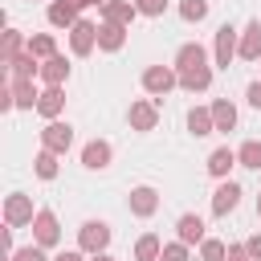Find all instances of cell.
Masks as SVG:
<instances>
[{
	"label": "cell",
	"mask_w": 261,
	"mask_h": 261,
	"mask_svg": "<svg viewBox=\"0 0 261 261\" xmlns=\"http://www.w3.org/2000/svg\"><path fill=\"white\" fill-rule=\"evenodd\" d=\"M200 261H228V249L220 241H200Z\"/></svg>",
	"instance_id": "28"
},
{
	"label": "cell",
	"mask_w": 261,
	"mask_h": 261,
	"mask_svg": "<svg viewBox=\"0 0 261 261\" xmlns=\"http://www.w3.org/2000/svg\"><path fill=\"white\" fill-rule=\"evenodd\" d=\"M232 163H237V151H228V147H216V151L208 155V171H212V175H228Z\"/></svg>",
	"instance_id": "17"
},
{
	"label": "cell",
	"mask_w": 261,
	"mask_h": 261,
	"mask_svg": "<svg viewBox=\"0 0 261 261\" xmlns=\"http://www.w3.org/2000/svg\"><path fill=\"white\" fill-rule=\"evenodd\" d=\"M4 220L12 224V228H20V224H29L33 220V204L16 192V196H8V204H4Z\"/></svg>",
	"instance_id": "7"
},
{
	"label": "cell",
	"mask_w": 261,
	"mask_h": 261,
	"mask_svg": "<svg viewBox=\"0 0 261 261\" xmlns=\"http://www.w3.org/2000/svg\"><path fill=\"white\" fill-rule=\"evenodd\" d=\"M94 261H114V257H106V253H94Z\"/></svg>",
	"instance_id": "39"
},
{
	"label": "cell",
	"mask_w": 261,
	"mask_h": 261,
	"mask_svg": "<svg viewBox=\"0 0 261 261\" xmlns=\"http://www.w3.org/2000/svg\"><path fill=\"white\" fill-rule=\"evenodd\" d=\"M188 130H192V135H212V130H216V122H212V110H200V106H192V110H188Z\"/></svg>",
	"instance_id": "15"
},
{
	"label": "cell",
	"mask_w": 261,
	"mask_h": 261,
	"mask_svg": "<svg viewBox=\"0 0 261 261\" xmlns=\"http://www.w3.org/2000/svg\"><path fill=\"white\" fill-rule=\"evenodd\" d=\"M179 16L184 20H204L208 16V0H184L179 4Z\"/></svg>",
	"instance_id": "27"
},
{
	"label": "cell",
	"mask_w": 261,
	"mask_h": 261,
	"mask_svg": "<svg viewBox=\"0 0 261 261\" xmlns=\"http://www.w3.org/2000/svg\"><path fill=\"white\" fill-rule=\"evenodd\" d=\"M249 106H257V110H261V82H253V86H249Z\"/></svg>",
	"instance_id": "36"
},
{
	"label": "cell",
	"mask_w": 261,
	"mask_h": 261,
	"mask_svg": "<svg viewBox=\"0 0 261 261\" xmlns=\"http://www.w3.org/2000/svg\"><path fill=\"white\" fill-rule=\"evenodd\" d=\"M12 261H49V257H45L41 249H16V253H12Z\"/></svg>",
	"instance_id": "33"
},
{
	"label": "cell",
	"mask_w": 261,
	"mask_h": 261,
	"mask_svg": "<svg viewBox=\"0 0 261 261\" xmlns=\"http://www.w3.org/2000/svg\"><path fill=\"white\" fill-rule=\"evenodd\" d=\"M212 122H216V130H232L237 126V110H232L228 98H216L212 102Z\"/></svg>",
	"instance_id": "13"
},
{
	"label": "cell",
	"mask_w": 261,
	"mask_h": 261,
	"mask_svg": "<svg viewBox=\"0 0 261 261\" xmlns=\"http://www.w3.org/2000/svg\"><path fill=\"white\" fill-rule=\"evenodd\" d=\"M98 45H102L106 53L122 49V24H102V29H98Z\"/></svg>",
	"instance_id": "21"
},
{
	"label": "cell",
	"mask_w": 261,
	"mask_h": 261,
	"mask_svg": "<svg viewBox=\"0 0 261 261\" xmlns=\"http://www.w3.org/2000/svg\"><path fill=\"white\" fill-rule=\"evenodd\" d=\"M29 53H33V57H45V61H49V57H57V53H53V37H49V33L33 37V41H29Z\"/></svg>",
	"instance_id": "26"
},
{
	"label": "cell",
	"mask_w": 261,
	"mask_h": 261,
	"mask_svg": "<svg viewBox=\"0 0 261 261\" xmlns=\"http://www.w3.org/2000/svg\"><path fill=\"white\" fill-rule=\"evenodd\" d=\"M53 261H82V257H77V253H57Z\"/></svg>",
	"instance_id": "38"
},
{
	"label": "cell",
	"mask_w": 261,
	"mask_h": 261,
	"mask_svg": "<svg viewBox=\"0 0 261 261\" xmlns=\"http://www.w3.org/2000/svg\"><path fill=\"white\" fill-rule=\"evenodd\" d=\"M241 57H261V20H249L245 29V41H241Z\"/></svg>",
	"instance_id": "16"
},
{
	"label": "cell",
	"mask_w": 261,
	"mask_h": 261,
	"mask_svg": "<svg viewBox=\"0 0 261 261\" xmlns=\"http://www.w3.org/2000/svg\"><path fill=\"white\" fill-rule=\"evenodd\" d=\"M175 69H179V86H184V90H192V94L208 90V82H212L208 53H204V45H196V41H188V45L175 53Z\"/></svg>",
	"instance_id": "1"
},
{
	"label": "cell",
	"mask_w": 261,
	"mask_h": 261,
	"mask_svg": "<svg viewBox=\"0 0 261 261\" xmlns=\"http://www.w3.org/2000/svg\"><path fill=\"white\" fill-rule=\"evenodd\" d=\"M4 49H8V57H16V49H20V37H16V33H8V41H4Z\"/></svg>",
	"instance_id": "37"
},
{
	"label": "cell",
	"mask_w": 261,
	"mask_h": 261,
	"mask_svg": "<svg viewBox=\"0 0 261 261\" xmlns=\"http://www.w3.org/2000/svg\"><path fill=\"white\" fill-rule=\"evenodd\" d=\"M245 249H249V257H253V261H261V237H249V245H245Z\"/></svg>",
	"instance_id": "35"
},
{
	"label": "cell",
	"mask_w": 261,
	"mask_h": 261,
	"mask_svg": "<svg viewBox=\"0 0 261 261\" xmlns=\"http://www.w3.org/2000/svg\"><path fill=\"white\" fill-rule=\"evenodd\" d=\"M257 216H261V192H257Z\"/></svg>",
	"instance_id": "40"
},
{
	"label": "cell",
	"mask_w": 261,
	"mask_h": 261,
	"mask_svg": "<svg viewBox=\"0 0 261 261\" xmlns=\"http://www.w3.org/2000/svg\"><path fill=\"white\" fill-rule=\"evenodd\" d=\"M228 261H253L245 245H228Z\"/></svg>",
	"instance_id": "34"
},
{
	"label": "cell",
	"mask_w": 261,
	"mask_h": 261,
	"mask_svg": "<svg viewBox=\"0 0 261 261\" xmlns=\"http://www.w3.org/2000/svg\"><path fill=\"white\" fill-rule=\"evenodd\" d=\"M135 257H139V261H155V257H163V245H159V237H155V232L139 237V245H135Z\"/></svg>",
	"instance_id": "20"
},
{
	"label": "cell",
	"mask_w": 261,
	"mask_h": 261,
	"mask_svg": "<svg viewBox=\"0 0 261 261\" xmlns=\"http://www.w3.org/2000/svg\"><path fill=\"white\" fill-rule=\"evenodd\" d=\"M12 102H16V106H24V110L37 102V94H33V82H29V77H16V82H12Z\"/></svg>",
	"instance_id": "23"
},
{
	"label": "cell",
	"mask_w": 261,
	"mask_h": 261,
	"mask_svg": "<svg viewBox=\"0 0 261 261\" xmlns=\"http://www.w3.org/2000/svg\"><path fill=\"white\" fill-rule=\"evenodd\" d=\"M237 163H241V167H261V143H257V139L241 143V151H237Z\"/></svg>",
	"instance_id": "25"
},
{
	"label": "cell",
	"mask_w": 261,
	"mask_h": 261,
	"mask_svg": "<svg viewBox=\"0 0 261 261\" xmlns=\"http://www.w3.org/2000/svg\"><path fill=\"white\" fill-rule=\"evenodd\" d=\"M155 208H159V192L155 188H135L130 192V212L135 216H151Z\"/></svg>",
	"instance_id": "9"
},
{
	"label": "cell",
	"mask_w": 261,
	"mask_h": 261,
	"mask_svg": "<svg viewBox=\"0 0 261 261\" xmlns=\"http://www.w3.org/2000/svg\"><path fill=\"white\" fill-rule=\"evenodd\" d=\"M106 245H110V224L86 220V224H82V249H86V253H106Z\"/></svg>",
	"instance_id": "3"
},
{
	"label": "cell",
	"mask_w": 261,
	"mask_h": 261,
	"mask_svg": "<svg viewBox=\"0 0 261 261\" xmlns=\"http://www.w3.org/2000/svg\"><path fill=\"white\" fill-rule=\"evenodd\" d=\"M175 82H179V73H171L167 65H151V69H143V86H147L151 94H167Z\"/></svg>",
	"instance_id": "5"
},
{
	"label": "cell",
	"mask_w": 261,
	"mask_h": 261,
	"mask_svg": "<svg viewBox=\"0 0 261 261\" xmlns=\"http://www.w3.org/2000/svg\"><path fill=\"white\" fill-rule=\"evenodd\" d=\"M12 65H16V77H29V73L37 69V65H33V53H29V57H12Z\"/></svg>",
	"instance_id": "31"
},
{
	"label": "cell",
	"mask_w": 261,
	"mask_h": 261,
	"mask_svg": "<svg viewBox=\"0 0 261 261\" xmlns=\"http://www.w3.org/2000/svg\"><path fill=\"white\" fill-rule=\"evenodd\" d=\"M130 126L135 130H155V106L151 102H130Z\"/></svg>",
	"instance_id": "14"
},
{
	"label": "cell",
	"mask_w": 261,
	"mask_h": 261,
	"mask_svg": "<svg viewBox=\"0 0 261 261\" xmlns=\"http://www.w3.org/2000/svg\"><path fill=\"white\" fill-rule=\"evenodd\" d=\"M65 73H69V65H65V57H49V61L41 65V77H45L49 86H61V82H65Z\"/></svg>",
	"instance_id": "19"
},
{
	"label": "cell",
	"mask_w": 261,
	"mask_h": 261,
	"mask_svg": "<svg viewBox=\"0 0 261 261\" xmlns=\"http://www.w3.org/2000/svg\"><path fill=\"white\" fill-rule=\"evenodd\" d=\"M237 204H241V188H237L232 179H228V184H220V188H216V196H212V212H216V216H228Z\"/></svg>",
	"instance_id": "6"
},
{
	"label": "cell",
	"mask_w": 261,
	"mask_h": 261,
	"mask_svg": "<svg viewBox=\"0 0 261 261\" xmlns=\"http://www.w3.org/2000/svg\"><path fill=\"white\" fill-rule=\"evenodd\" d=\"M37 175H41V179H53V175H57V155H53V151H41V155H37Z\"/></svg>",
	"instance_id": "29"
},
{
	"label": "cell",
	"mask_w": 261,
	"mask_h": 261,
	"mask_svg": "<svg viewBox=\"0 0 261 261\" xmlns=\"http://www.w3.org/2000/svg\"><path fill=\"white\" fill-rule=\"evenodd\" d=\"M33 228H37V245H53V241H57V216H53L49 208H41V212H37Z\"/></svg>",
	"instance_id": "11"
},
{
	"label": "cell",
	"mask_w": 261,
	"mask_h": 261,
	"mask_svg": "<svg viewBox=\"0 0 261 261\" xmlns=\"http://www.w3.org/2000/svg\"><path fill=\"white\" fill-rule=\"evenodd\" d=\"M241 53V45H237V29L232 24H220L216 29V65L220 69H228V61Z\"/></svg>",
	"instance_id": "4"
},
{
	"label": "cell",
	"mask_w": 261,
	"mask_h": 261,
	"mask_svg": "<svg viewBox=\"0 0 261 261\" xmlns=\"http://www.w3.org/2000/svg\"><path fill=\"white\" fill-rule=\"evenodd\" d=\"M69 41H73V53H90V49H94V41H98V29H94L90 20H77V24H73V33H69Z\"/></svg>",
	"instance_id": "10"
},
{
	"label": "cell",
	"mask_w": 261,
	"mask_h": 261,
	"mask_svg": "<svg viewBox=\"0 0 261 261\" xmlns=\"http://www.w3.org/2000/svg\"><path fill=\"white\" fill-rule=\"evenodd\" d=\"M163 4H167V0H139L135 8H139V12H147V16H159V12H163Z\"/></svg>",
	"instance_id": "32"
},
{
	"label": "cell",
	"mask_w": 261,
	"mask_h": 261,
	"mask_svg": "<svg viewBox=\"0 0 261 261\" xmlns=\"http://www.w3.org/2000/svg\"><path fill=\"white\" fill-rule=\"evenodd\" d=\"M175 228H179V241H184V245H196V241H204V220H200L196 212H184Z\"/></svg>",
	"instance_id": "12"
},
{
	"label": "cell",
	"mask_w": 261,
	"mask_h": 261,
	"mask_svg": "<svg viewBox=\"0 0 261 261\" xmlns=\"http://www.w3.org/2000/svg\"><path fill=\"white\" fill-rule=\"evenodd\" d=\"M163 261H188V245H184V241L163 245Z\"/></svg>",
	"instance_id": "30"
},
{
	"label": "cell",
	"mask_w": 261,
	"mask_h": 261,
	"mask_svg": "<svg viewBox=\"0 0 261 261\" xmlns=\"http://www.w3.org/2000/svg\"><path fill=\"white\" fill-rule=\"evenodd\" d=\"M49 20L53 24H77V4H69V0L49 4Z\"/></svg>",
	"instance_id": "18"
},
{
	"label": "cell",
	"mask_w": 261,
	"mask_h": 261,
	"mask_svg": "<svg viewBox=\"0 0 261 261\" xmlns=\"http://www.w3.org/2000/svg\"><path fill=\"white\" fill-rule=\"evenodd\" d=\"M82 163H86L90 171H102V167L110 163V143H102V139L86 143V147H82Z\"/></svg>",
	"instance_id": "8"
},
{
	"label": "cell",
	"mask_w": 261,
	"mask_h": 261,
	"mask_svg": "<svg viewBox=\"0 0 261 261\" xmlns=\"http://www.w3.org/2000/svg\"><path fill=\"white\" fill-rule=\"evenodd\" d=\"M41 143H45V151L61 155V151H69V143H73V126H69V122H49V126L41 130Z\"/></svg>",
	"instance_id": "2"
},
{
	"label": "cell",
	"mask_w": 261,
	"mask_h": 261,
	"mask_svg": "<svg viewBox=\"0 0 261 261\" xmlns=\"http://www.w3.org/2000/svg\"><path fill=\"white\" fill-rule=\"evenodd\" d=\"M135 12H139L135 4H118V0H110V4H106V24H126Z\"/></svg>",
	"instance_id": "22"
},
{
	"label": "cell",
	"mask_w": 261,
	"mask_h": 261,
	"mask_svg": "<svg viewBox=\"0 0 261 261\" xmlns=\"http://www.w3.org/2000/svg\"><path fill=\"white\" fill-rule=\"evenodd\" d=\"M37 110H41L45 118H53V114L61 110V90H57V86H49V90H45V94L37 98Z\"/></svg>",
	"instance_id": "24"
}]
</instances>
